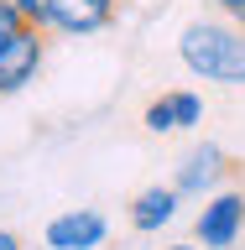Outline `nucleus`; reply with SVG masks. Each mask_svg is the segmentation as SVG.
<instances>
[{
    "label": "nucleus",
    "instance_id": "3",
    "mask_svg": "<svg viewBox=\"0 0 245 250\" xmlns=\"http://www.w3.org/2000/svg\"><path fill=\"white\" fill-rule=\"evenodd\" d=\"M52 31H105L120 21L125 0H42Z\"/></svg>",
    "mask_w": 245,
    "mask_h": 250
},
{
    "label": "nucleus",
    "instance_id": "5",
    "mask_svg": "<svg viewBox=\"0 0 245 250\" xmlns=\"http://www.w3.org/2000/svg\"><path fill=\"white\" fill-rule=\"evenodd\" d=\"M105 240V219L94 214V208H84V214H63L47 224V245L52 250H89Z\"/></svg>",
    "mask_w": 245,
    "mask_h": 250
},
{
    "label": "nucleus",
    "instance_id": "1",
    "mask_svg": "<svg viewBox=\"0 0 245 250\" xmlns=\"http://www.w3.org/2000/svg\"><path fill=\"white\" fill-rule=\"evenodd\" d=\"M178 52L199 78L245 89V31L235 21H188L178 37Z\"/></svg>",
    "mask_w": 245,
    "mask_h": 250
},
{
    "label": "nucleus",
    "instance_id": "14",
    "mask_svg": "<svg viewBox=\"0 0 245 250\" xmlns=\"http://www.w3.org/2000/svg\"><path fill=\"white\" fill-rule=\"evenodd\" d=\"M172 250H193V245H172Z\"/></svg>",
    "mask_w": 245,
    "mask_h": 250
},
{
    "label": "nucleus",
    "instance_id": "6",
    "mask_svg": "<svg viewBox=\"0 0 245 250\" xmlns=\"http://www.w3.org/2000/svg\"><path fill=\"white\" fill-rule=\"evenodd\" d=\"M178 208V188H146L136 203H131V224L136 229H162Z\"/></svg>",
    "mask_w": 245,
    "mask_h": 250
},
{
    "label": "nucleus",
    "instance_id": "9",
    "mask_svg": "<svg viewBox=\"0 0 245 250\" xmlns=\"http://www.w3.org/2000/svg\"><path fill=\"white\" fill-rule=\"evenodd\" d=\"M21 26H31L26 11H21V0H0V42H5L11 31H21Z\"/></svg>",
    "mask_w": 245,
    "mask_h": 250
},
{
    "label": "nucleus",
    "instance_id": "8",
    "mask_svg": "<svg viewBox=\"0 0 245 250\" xmlns=\"http://www.w3.org/2000/svg\"><path fill=\"white\" fill-rule=\"evenodd\" d=\"M146 130H178V94H162L146 104Z\"/></svg>",
    "mask_w": 245,
    "mask_h": 250
},
{
    "label": "nucleus",
    "instance_id": "2",
    "mask_svg": "<svg viewBox=\"0 0 245 250\" xmlns=\"http://www.w3.org/2000/svg\"><path fill=\"white\" fill-rule=\"evenodd\" d=\"M52 37H58L52 26H21V31H11L0 42V99L16 94V89H26L31 78H37V68L47 62Z\"/></svg>",
    "mask_w": 245,
    "mask_h": 250
},
{
    "label": "nucleus",
    "instance_id": "10",
    "mask_svg": "<svg viewBox=\"0 0 245 250\" xmlns=\"http://www.w3.org/2000/svg\"><path fill=\"white\" fill-rule=\"evenodd\" d=\"M199 115H203L199 94H183V89H178V125H199Z\"/></svg>",
    "mask_w": 245,
    "mask_h": 250
},
{
    "label": "nucleus",
    "instance_id": "12",
    "mask_svg": "<svg viewBox=\"0 0 245 250\" xmlns=\"http://www.w3.org/2000/svg\"><path fill=\"white\" fill-rule=\"evenodd\" d=\"M0 250H21V240H16L11 229H0Z\"/></svg>",
    "mask_w": 245,
    "mask_h": 250
},
{
    "label": "nucleus",
    "instance_id": "7",
    "mask_svg": "<svg viewBox=\"0 0 245 250\" xmlns=\"http://www.w3.org/2000/svg\"><path fill=\"white\" fill-rule=\"evenodd\" d=\"M219 172H230V167H224V151L203 146V151H193V162H188V167L178 172V183H172V188H178V193H199L203 183H214Z\"/></svg>",
    "mask_w": 245,
    "mask_h": 250
},
{
    "label": "nucleus",
    "instance_id": "11",
    "mask_svg": "<svg viewBox=\"0 0 245 250\" xmlns=\"http://www.w3.org/2000/svg\"><path fill=\"white\" fill-rule=\"evenodd\" d=\"M219 11H224V21H235V26L245 31V0H214Z\"/></svg>",
    "mask_w": 245,
    "mask_h": 250
},
{
    "label": "nucleus",
    "instance_id": "4",
    "mask_svg": "<svg viewBox=\"0 0 245 250\" xmlns=\"http://www.w3.org/2000/svg\"><path fill=\"white\" fill-rule=\"evenodd\" d=\"M240 224H245V193H219V198L199 214V229L193 234H199L209 250H224V245H235Z\"/></svg>",
    "mask_w": 245,
    "mask_h": 250
},
{
    "label": "nucleus",
    "instance_id": "13",
    "mask_svg": "<svg viewBox=\"0 0 245 250\" xmlns=\"http://www.w3.org/2000/svg\"><path fill=\"white\" fill-rule=\"evenodd\" d=\"M230 172H240V177H245V162H230Z\"/></svg>",
    "mask_w": 245,
    "mask_h": 250
}]
</instances>
